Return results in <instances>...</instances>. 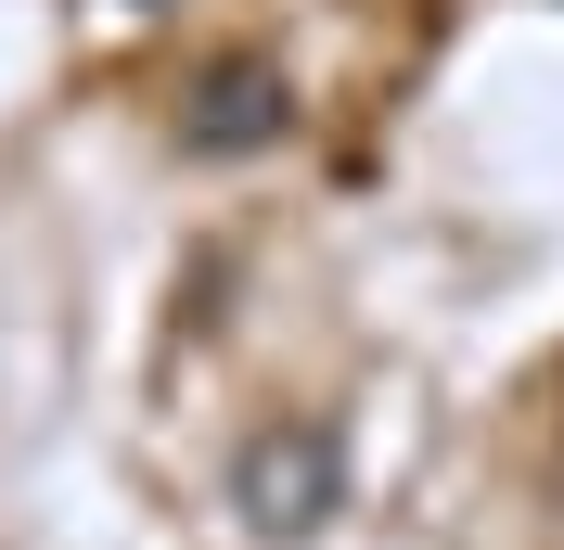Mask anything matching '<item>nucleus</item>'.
Segmentation results:
<instances>
[{"label":"nucleus","instance_id":"obj_1","mask_svg":"<svg viewBox=\"0 0 564 550\" xmlns=\"http://www.w3.org/2000/svg\"><path fill=\"white\" fill-rule=\"evenodd\" d=\"M231 513H245V538H321V525L347 513V436H334V422H270V436H245Z\"/></svg>","mask_w":564,"mask_h":550},{"label":"nucleus","instance_id":"obj_2","mask_svg":"<svg viewBox=\"0 0 564 550\" xmlns=\"http://www.w3.org/2000/svg\"><path fill=\"white\" fill-rule=\"evenodd\" d=\"M282 129H295V90H282V65H257V52L206 65V77H193V103H180V141H193L206 167H231V154H270Z\"/></svg>","mask_w":564,"mask_h":550},{"label":"nucleus","instance_id":"obj_3","mask_svg":"<svg viewBox=\"0 0 564 550\" xmlns=\"http://www.w3.org/2000/svg\"><path fill=\"white\" fill-rule=\"evenodd\" d=\"M129 13H154V0H129Z\"/></svg>","mask_w":564,"mask_h":550}]
</instances>
